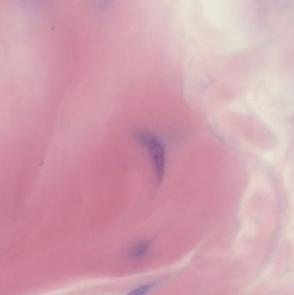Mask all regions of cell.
<instances>
[{
    "label": "cell",
    "instance_id": "1",
    "mask_svg": "<svg viewBox=\"0 0 294 295\" xmlns=\"http://www.w3.org/2000/svg\"><path fill=\"white\" fill-rule=\"evenodd\" d=\"M135 141L145 149L151 163L154 181L160 185L167 170V149L163 140L156 134L147 129H137L133 132Z\"/></svg>",
    "mask_w": 294,
    "mask_h": 295
},
{
    "label": "cell",
    "instance_id": "2",
    "mask_svg": "<svg viewBox=\"0 0 294 295\" xmlns=\"http://www.w3.org/2000/svg\"><path fill=\"white\" fill-rule=\"evenodd\" d=\"M150 247V243L149 242H142L139 244H137L132 247L129 252V256L133 257V258H139L142 256H144L147 254L148 250Z\"/></svg>",
    "mask_w": 294,
    "mask_h": 295
},
{
    "label": "cell",
    "instance_id": "3",
    "mask_svg": "<svg viewBox=\"0 0 294 295\" xmlns=\"http://www.w3.org/2000/svg\"><path fill=\"white\" fill-rule=\"evenodd\" d=\"M155 285H156V283H154V282L143 285V286H140V287L132 290L127 295H146L152 288H154L155 287Z\"/></svg>",
    "mask_w": 294,
    "mask_h": 295
}]
</instances>
